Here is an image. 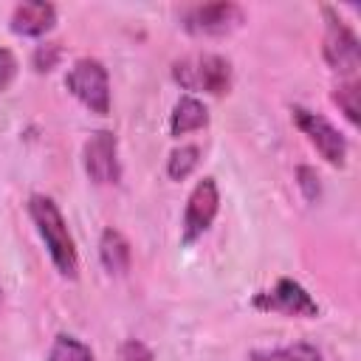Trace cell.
<instances>
[{
	"label": "cell",
	"mask_w": 361,
	"mask_h": 361,
	"mask_svg": "<svg viewBox=\"0 0 361 361\" xmlns=\"http://www.w3.org/2000/svg\"><path fill=\"white\" fill-rule=\"evenodd\" d=\"M293 121L310 138V144L322 152V158L327 164L344 166V161H347V141L324 116H319V113H313L307 107H293Z\"/></svg>",
	"instance_id": "5b68a950"
},
{
	"label": "cell",
	"mask_w": 361,
	"mask_h": 361,
	"mask_svg": "<svg viewBox=\"0 0 361 361\" xmlns=\"http://www.w3.org/2000/svg\"><path fill=\"white\" fill-rule=\"evenodd\" d=\"M85 172L99 186L118 180V141L110 130H96L85 141Z\"/></svg>",
	"instance_id": "52a82bcc"
},
{
	"label": "cell",
	"mask_w": 361,
	"mask_h": 361,
	"mask_svg": "<svg viewBox=\"0 0 361 361\" xmlns=\"http://www.w3.org/2000/svg\"><path fill=\"white\" fill-rule=\"evenodd\" d=\"M296 178H299V186H302L305 197H307V200H316V197H319V175H316V169L299 166V169H296Z\"/></svg>",
	"instance_id": "ffe728a7"
},
{
	"label": "cell",
	"mask_w": 361,
	"mask_h": 361,
	"mask_svg": "<svg viewBox=\"0 0 361 361\" xmlns=\"http://www.w3.org/2000/svg\"><path fill=\"white\" fill-rule=\"evenodd\" d=\"M197 161H200V149L197 147H192V144L178 147V149H172V155L166 161V175L172 180H183L186 175H192V169L197 166Z\"/></svg>",
	"instance_id": "9a60e30c"
},
{
	"label": "cell",
	"mask_w": 361,
	"mask_h": 361,
	"mask_svg": "<svg viewBox=\"0 0 361 361\" xmlns=\"http://www.w3.org/2000/svg\"><path fill=\"white\" fill-rule=\"evenodd\" d=\"M118 361H155L149 347L138 338H127L121 347H118Z\"/></svg>",
	"instance_id": "ac0fdd59"
},
{
	"label": "cell",
	"mask_w": 361,
	"mask_h": 361,
	"mask_svg": "<svg viewBox=\"0 0 361 361\" xmlns=\"http://www.w3.org/2000/svg\"><path fill=\"white\" fill-rule=\"evenodd\" d=\"M130 257H133V254H130L127 237H124L121 231H116V228H104V231H102V240H99V259H102L104 271L113 274V276L127 274Z\"/></svg>",
	"instance_id": "8fae6325"
},
{
	"label": "cell",
	"mask_w": 361,
	"mask_h": 361,
	"mask_svg": "<svg viewBox=\"0 0 361 361\" xmlns=\"http://www.w3.org/2000/svg\"><path fill=\"white\" fill-rule=\"evenodd\" d=\"M254 305L262 310H279L285 316H307L310 319L319 313V305L313 302V296L293 279H279L274 285V290L257 293Z\"/></svg>",
	"instance_id": "9c48e42d"
},
{
	"label": "cell",
	"mask_w": 361,
	"mask_h": 361,
	"mask_svg": "<svg viewBox=\"0 0 361 361\" xmlns=\"http://www.w3.org/2000/svg\"><path fill=\"white\" fill-rule=\"evenodd\" d=\"M183 28L189 34H226L243 23V8L237 3L220 0V3H203L192 6L180 14Z\"/></svg>",
	"instance_id": "8992f818"
},
{
	"label": "cell",
	"mask_w": 361,
	"mask_h": 361,
	"mask_svg": "<svg viewBox=\"0 0 361 361\" xmlns=\"http://www.w3.org/2000/svg\"><path fill=\"white\" fill-rule=\"evenodd\" d=\"M172 76L183 90H206L212 96H223L231 87V65L217 54L183 56L172 65Z\"/></svg>",
	"instance_id": "7a4b0ae2"
},
{
	"label": "cell",
	"mask_w": 361,
	"mask_h": 361,
	"mask_svg": "<svg viewBox=\"0 0 361 361\" xmlns=\"http://www.w3.org/2000/svg\"><path fill=\"white\" fill-rule=\"evenodd\" d=\"M28 214H31L39 237L45 240V248H48L51 262L56 265V271L68 279H76L79 257H76V245H73V237L68 231V223H65L59 206L48 195H34L28 200Z\"/></svg>",
	"instance_id": "6da1fadb"
},
{
	"label": "cell",
	"mask_w": 361,
	"mask_h": 361,
	"mask_svg": "<svg viewBox=\"0 0 361 361\" xmlns=\"http://www.w3.org/2000/svg\"><path fill=\"white\" fill-rule=\"evenodd\" d=\"M17 76V59L8 48L0 45V90H6Z\"/></svg>",
	"instance_id": "d6986e66"
},
{
	"label": "cell",
	"mask_w": 361,
	"mask_h": 361,
	"mask_svg": "<svg viewBox=\"0 0 361 361\" xmlns=\"http://www.w3.org/2000/svg\"><path fill=\"white\" fill-rule=\"evenodd\" d=\"M209 124V110L200 99L195 96H180L175 102V110H172V118H169V133L175 138L192 133V130H200Z\"/></svg>",
	"instance_id": "7c38bea8"
},
{
	"label": "cell",
	"mask_w": 361,
	"mask_h": 361,
	"mask_svg": "<svg viewBox=\"0 0 361 361\" xmlns=\"http://www.w3.org/2000/svg\"><path fill=\"white\" fill-rule=\"evenodd\" d=\"M48 361H96V358L85 341H79L76 336L59 333L48 350Z\"/></svg>",
	"instance_id": "5bb4252c"
},
{
	"label": "cell",
	"mask_w": 361,
	"mask_h": 361,
	"mask_svg": "<svg viewBox=\"0 0 361 361\" xmlns=\"http://www.w3.org/2000/svg\"><path fill=\"white\" fill-rule=\"evenodd\" d=\"M62 59V45L59 42H42L34 48V56H31V65L37 73H48L56 68V62Z\"/></svg>",
	"instance_id": "e0dca14e"
},
{
	"label": "cell",
	"mask_w": 361,
	"mask_h": 361,
	"mask_svg": "<svg viewBox=\"0 0 361 361\" xmlns=\"http://www.w3.org/2000/svg\"><path fill=\"white\" fill-rule=\"evenodd\" d=\"M324 20H327V28H324V62L338 71L341 76H353L358 62H361V48H358V37L353 34V28L330 8L324 6Z\"/></svg>",
	"instance_id": "277c9868"
},
{
	"label": "cell",
	"mask_w": 361,
	"mask_h": 361,
	"mask_svg": "<svg viewBox=\"0 0 361 361\" xmlns=\"http://www.w3.org/2000/svg\"><path fill=\"white\" fill-rule=\"evenodd\" d=\"M333 102L341 107V113H344L353 124H358V82H355V79L338 85V87L333 90Z\"/></svg>",
	"instance_id": "2e32d148"
},
{
	"label": "cell",
	"mask_w": 361,
	"mask_h": 361,
	"mask_svg": "<svg viewBox=\"0 0 361 361\" xmlns=\"http://www.w3.org/2000/svg\"><path fill=\"white\" fill-rule=\"evenodd\" d=\"M251 361H322V353L313 344H288V347H276V350H254Z\"/></svg>",
	"instance_id": "4fadbf2b"
},
{
	"label": "cell",
	"mask_w": 361,
	"mask_h": 361,
	"mask_svg": "<svg viewBox=\"0 0 361 361\" xmlns=\"http://www.w3.org/2000/svg\"><path fill=\"white\" fill-rule=\"evenodd\" d=\"M220 206V195H217V183L214 178H203L195 183V189L189 192L186 200V212H183V243H195L214 220Z\"/></svg>",
	"instance_id": "ba28073f"
},
{
	"label": "cell",
	"mask_w": 361,
	"mask_h": 361,
	"mask_svg": "<svg viewBox=\"0 0 361 361\" xmlns=\"http://www.w3.org/2000/svg\"><path fill=\"white\" fill-rule=\"evenodd\" d=\"M56 23V8L45 0H25L11 11V31L23 37H42Z\"/></svg>",
	"instance_id": "30bf717a"
},
{
	"label": "cell",
	"mask_w": 361,
	"mask_h": 361,
	"mask_svg": "<svg viewBox=\"0 0 361 361\" xmlns=\"http://www.w3.org/2000/svg\"><path fill=\"white\" fill-rule=\"evenodd\" d=\"M65 87L96 116H104L110 110V79H107V68L93 59V56H82L71 65L68 76H65Z\"/></svg>",
	"instance_id": "3957f363"
}]
</instances>
